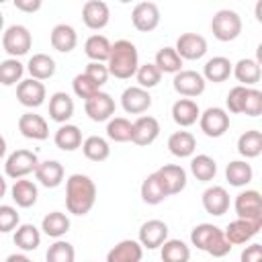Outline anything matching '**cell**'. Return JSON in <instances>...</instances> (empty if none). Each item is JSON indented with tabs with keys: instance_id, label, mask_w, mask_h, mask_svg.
Returning <instances> with one entry per match:
<instances>
[{
	"instance_id": "cell-1",
	"label": "cell",
	"mask_w": 262,
	"mask_h": 262,
	"mask_svg": "<svg viewBox=\"0 0 262 262\" xmlns=\"http://www.w3.org/2000/svg\"><path fill=\"white\" fill-rule=\"evenodd\" d=\"M96 203V184L86 174H72L66 180V209L72 215H86Z\"/></svg>"
},
{
	"instance_id": "cell-2",
	"label": "cell",
	"mask_w": 262,
	"mask_h": 262,
	"mask_svg": "<svg viewBox=\"0 0 262 262\" xmlns=\"http://www.w3.org/2000/svg\"><path fill=\"white\" fill-rule=\"evenodd\" d=\"M108 74L119 80H129L135 76L139 68V53L137 47L129 39H119L111 45V55L106 59Z\"/></svg>"
},
{
	"instance_id": "cell-3",
	"label": "cell",
	"mask_w": 262,
	"mask_h": 262,
	"mask_svg": "<svg viewBox=\"0 0 262 262\" xmlns=\"http://www.w3.org/2000/svg\"><path fill=\"white\" fill-rule=\"evenodd\" d=\"M211 33L217 41L229 43L242 33V16L231 8H221L211 18Z\"/></svg>"
},
{
	"instance_id": "cell-4",
	"label": "cell",
	"mask_w": 262,
	"mask_h": 262,
	"mask_svg": "<svg viewBox=\"0 0 262 262\" xmlns=\"http://www.w3.org/2000/svg\"><path fill=\"white\" fill-rule=\"evenodd\" d=\"M31 45H33V35L25 25H10L2 33V47L14 59H18L20 55L29 53Z\"/></svg>"
},
{
	"instance_id": "cell-5",
	"label": "cell",
	"mask_w": 262,
	"mask_h": 262,
	"mask_svg": "<svg viewBox=\"0 0 262 262\" xmlns=\"http://www.w3.org/2000/svg\"><path fill=\"white\" fill-rule=\"evenodd\" d=\"M37 166H39V158H37L35 151H31V149H16V151H12L6 158L4 172H6L8 178L20 180V178L29 176L31 172L35 174Z\"/></svg>"
},
{
	"instance_id": "cell-6",
	"label": "cell",
	"mask_w": 262,
	"mask_h": 262,
	"mask_svg": "<svg viewBox=\"0 0 262 262\" xmlns=\"http://www.w3.org/2000/svg\"><path fill=\"white\" fill-rule=\"evenodd\" d=\"M233 209H235L237 219H246V221L262 225V196L258 190L250 188V190L239 192L235 196Z\"/></svg>"
},
{
	"instance_id": "cell-7",
	"label": "cell",
	"mask_w": 262,
	"mask_h": 262,
	"mask_svg": "<svg viewBox=\"0 0 262 262\" xmlns=\"http://www.w3.org/2000/svg\"><path fill=\"white\" fill-rule=\"evenodd\" d=\"M199 125L207 137H221L229 129V115L221 106H209L207 111L201 113Z\"/></svg>"
},
{
	"instance_id": "cell-8",
	"label": "cell",
	"mask_w": 262,
	"mask_h": 262,
	"mask_svg": "<svg viewBox=\"0 0 262 262\" xmlns=\"http://www.w3.org/2000/svg\"><path fill=\"white\" fill-rule=\"evenodd\" d=\"M160 8L156 2H137L131 10V23L139 33H151L160 25Z\"/></svg>"
},
{
	"instance_id": "cell-9",
	"label": "cell",
	"mask_w": 262,
	"mask_h": 262,
	"mask_svg": "<svg viewBox=\"0 0 262 262\" xmlns=\"http://www.w3.org/2000/svg\"><path fill=\"white\" fill-rule=\"evenodd\" d=\"M172 86L174 90L184 96V98H194V96H201L205 92V78L194 72V70H180L178 74H174V80H172Z\"/></svg>"
},
{
	"instance_id": "cell-10",
	"label": "cell",
	"mask_w": 262,
	"mask_h": 262,
	"mask_svg": "<svg viewBox=\"0 0 262 262\" xmlns=\"http://www.w3.org/2000/svg\"><path fill=\"white\" fill-rule=\"evenodd\" d=\"M47 98V90H45V84L39 82V80H20L16 84V100L27 106V108H37L45 102Z\"/></svg>"
},
{
	"instance_id": "cell-11",
	"label": "cell",
	"mask_w": 262,
	"mask_h": 262,
	"mask_svg": "<svg viewBox=\"0 0 262 262\" xmlns=\"http://www.w3.org/2000/svg\"><path fill=\"white\" fill-rule=\"evenodd\" d=\"M84 113H86L88 119L94 121V123L108 121V119H113V115H115V100H113L111 94H106V92L100 90V92H96L92 98H88V100L84 102Z\"/></svg>"
},
{
	"instance_id": "cell-12",
	"label": "cell",
	"mask_w": 262,
	"mask_h": 262,
	"mask_svg": "<svg viewBox=\"0 0 262 262\" xmlns=\"http://www.w3.org/2000/svg\"><path fill=\"white\" fill-rule=\"evenodd\" d=\"M160 135V123L156 117L151 115H141L133 121V129H131V141L135 145H151Z\"/></svg>"
},
{
	"instance_id": "cell-13",
	"label": "cell",
	"mask_w": 262,
	"mask_h": 262,
	"mask_svg": "<svg viewBox=\"0 0 262 262\" xmlns=\"http://www.w3.org/2000/svg\"><path fill=\"white\" fill-rule=\"evenodd\" d=\"M176 53L180 55V59H201L207 53V39L199 33H182L176 39Z\"/></svg>"
},
{
	"instance_id": "cell-14",
	"label": "cell",
	"mask_w": 262,
	"mask_h": 262,
	"mask_svg": "<svg viewBox=\"0 0 262 262\" xmlns=\"http://www.w3.org/2000/svg\"><path fill=\"white\" fill-rule=\"evenodd\" d=\"M111 20V10L108 4L102 0H88L82 6V23L92 29V31H100L108 25Z\"/></svg>"
},
{
	"instance_id": "cell-15",
	"label": "cell",
	"mask_w": 262,
	"mask_h": 262,
	"mask_svg": "<svg viewBox=\"0 0 262 262\" xmlns=\"http://www.w3.org/2000/svg\"><path fill=\"white\" fill-rule=\"evenodd\" d=\"M168 239V225L162 219H149L139 227V237L137 242L141 244V248L147 250H156L160 248L164 242Z\"/></svg>"
},
{
	"instance_id": "cell-16",
	"label": "cell",
	"mask_w": 262,
	"mask_h": 262,
	"mask_svg": "<svg viewBox=\"0 0 262 262\" xmlns=\"http://www.w3.org/2000/svg\"><path fill=\"white\" fill-rule=\"evenodd\" d=\"M18 131L23 137L33 139V141H43L49 137V125L37 113H23L18 117Z\"/></svg>"
},
{
	"instance_id": "cell-17",
	"label": "cell",
	"mask_w": 262,
	"mask_h": 262,
	"mask_svg": "<svg viewBox=\"0 0 262 262\" xmlns=\"http://www.w3.org/2000/svg\"><path fill=\"white\" fill-rule=\"evenodd\" d=\"M121 106L129 115H141L151 106V94L139 86H129L121 94Z\"/></svg>"
},
{
	"instance_id": "cell-18",
	"label": "cell",
	"mask_w": 262,
	"mask_h": 262,
	"mask_svg": "<svg viewBox=\"0 0 262 262\" xmlns=\"http://www.w3.org/2000/svg\"><path fill=\"white\" fill-rule=\"evenodd\" d=\"M158 178L162 180L168 196L170 194H178L186 188V170L178 164H164L162 168L156 170Z\"/></svg>"
},
{
	"instance_id": "cell-19",
	"label": "cell",
	"mask_w": 262,
	"mask_h": 262,
	"mask_svg": "<svg viewBox=\"0 0 262 262\" xmlns=\"http://www.w3.org/2000/svg\"><path fill=\"white\" fill-rule=\"evenodd\" d=\"M203 209L209 215H213V217L225 215L227 209H229V192L223 186H219V184L209 186L203 192Z\"/></svg>"
},
{
	"instance_id": "cell-20",
	"label": "cell",
	"mask_w": 262,
	"mask_h": 262,
	"mask_svg": "<svg viewBox=\"0 0 262 262\" xmlns=\"http://www.w3.org/2000/svg\"><path fill=\"white\" fill-rule=\"evenodd\" d=\"M260 227L262 225H258V223H252L246 219H235L223 229V235L231 246H242V244H248L260 231Z\"/></svg>"
},
{
	"instance_id": "cell-21",
	"label": "cell",
	"mask_w": 262,
	"mask_h": 262,
	"mask_svg": "<svg viewBox=\"0 0 262 262\" xmlns=\"http://www.w3.org/2000/svg\"><path fill=\"white\" fill-rule=\"evenodd\" d=\"M141 258L143 248L137 239H121L106 254V262H141Z\"/></svg>"
},
{
	"instance_id": "cell-22",
	"label": "cell",
	"mask_w": 262,
	"mask_h": 262,
	"mask_svg": "<svg viewBox=\"0 0 262 262\" xmlns=\"http://www.w3.org/2000/svg\"><path fill=\"white\" fill-rule=\"evenodd\" d=\"M49 117L51 121L66 125L74 117V98L68 92H53L49 96Z\"/></svg>"
},
{
	"instance_id": "cell-23",
	"label": "cell",
	"mask_w": 262,
	"mask_h": 262,
	"mask_svg": "<svg viewBox=\"0 0 262 262\" xmlns=\"http://www.w3.org/2000/svg\"><path fill=\"white\" fill-rule=\"evenodd\" d=\"M49 41H51V47L59 53H70L74 51V47L78 45V33L72 25H66V23H59L51 29V35H49Z\"/></svg>"
},
{
	"instance_id": "cell-24",
	"label": "cell",
	"mask_w": 262,
	"mask_h": 262,
	"mask_svg": "<svg viewBox=\"0 0 262 262\" xmlns=\"http://www.w3.org/2000/svg\"><path fill=\"white\" fill-rule=\"evenodd\" d=\"M63 166L57 160H45L39 162L37 170H35V178L39 184H43L45 188H57L63 182Z\"/></svg>"
},
{
	"instance_id": "cell-25",
	"label": "cell",
	"mask_w": 262,
	"mask_h": 262,
	"mask_svg": "<svg viewBox=\"0 0 262 262\" xmlns=\"http://www.w3.org/2000/svg\"><path fill=\"white\" fill-rule=\"evenodd\" d=\"M231 74L235 76V80L239 82V86H246V88H252L254 84L260 82V76H262V70H260V61L258 59H252V57H244L239 59Z\"/></svg>"
},
{
	"instance_id": "cell-26",
	"label": "cell",
	"mask_w": 262,
	"mask_h": 262,
	"mask_svg": "<svg viewBox=\"0 0 262 262\" xmlns=\"http://www.w3.org/2000/svg\"><path fill=\"white\" fill-rule=\"evenodd\" d=\"M231 70H233V63L223 57V55H215L211 59H207L205 68H203V78L205 82H213V84H221L225 82L229 76H231Z\"/></svg>"
},
{
	"instance_id": "cell-27",
	"label": "cell",
	"mask_w": 262,
	"mask_h": 262,
	"mask_svg": "<svg viewBox=\"0 0 262 262\" xmlns=\"http://www.w3.org/2000/svg\"><path fill=\"white\" fill-rule=\"evenodd\" d=\"M201 117V108L192 98H178L172 104V119L176 125L180 127H190L199 121Z\"/></svg>"
},
{
	"instance_id": "cell-28",
	"label": "cell",
	"mask_w": 262,
	"mask_h": 262,
	"mask_svg": "<svg viewBox=\"0 0 262 262\" xmlns=\"http://www.w3.org/2000/svg\"><path fill=\"white\" fill-rule=\"evenodd\" d=\"M139 194H141V201L145 205H160L168 199V192H166V188H164V184H162V180L158 178L156 172H151L149 176L143 178Z\"/></svg>"
},
{
	"instance_id": "cell-29",
	"label": "cell",
	"mask_w": 262,
	"mask_h": 262,
	"mask_svg": "<svg viewBox=\"0 0 262 262\" xmlns=\"http://www.w3.org/2000/svg\"><path fill=\"white\" fill-rule=\"evenodd\" d=\"M10 196L12 201L16 203V207L20 209H29L37 203V196H39V190H37V184L33 180H14L12 188H10Z\"/></svg>"
},
{
	"instance_id": "cell-30",
	"label": "cell",
	"mask_w": 262,
	"mask_h": 262,
	"mask_svg": "<svg viewBox=\"0 0 262 262\" xmlns=\"http://www.w3.org/2000/svg\"><path fill=\"white\" fill-rule=\"evenodd\" d=\"M168 149L176 158H192L196 149V139L190 131H174L168 137Z\"/></svg>"
},
{
	"instance_id": "cell-31",
	"label": "cell",
	"mask_w": 262,
	"mask_h": 262,
	"mask_svg": "<svg viewBox=\"0 0 262 262\" xmlns=\"http://www.w3.org/2000/svg\"><path fill=\"white\" fill-rule=\"evenodd\" d=\"M70 225H72L70 223V217L66 213H61V211H51L41 221L43 233L49 235V237H53V239H61L70 231Z\"/></svg>"
},
{
	"instance_id": "cell-32",
	"label": "cell",
	"mask_w": 262,
	"mask_h": 262,
	"mask_svg": "<svg viewBox=\"0 0 262 262\" xmlns=\"http://www.w3.org/2000/svg\"><path fill=\"white\" fill-rule=\"evenodd\" d=\"M12 242L18 250L23 252H33L41 246V231L33 225V223H23L14 229V235H12Z\"/></svg>"
},
{
	"instance_id": "cell-33",
	"label": "cell",
	"mask_w": 262,
	"mask_h": 262,
	"mask_svg": "<svg viewBox=\"0 0 262 262\" xmlns=\"http://www.w3.org/2000/svg\"><path fill=\"white\" fill-rule=\"evenodd\" d=\"M55 68H57L55 59L51 55H47V53H35V55H31V59L27 63V70H29L31 78L39 80V82L49 80L55 74Z\"/></svg>"
},
{
	"instance_id": "cell-34",
	"label": "cell",
	"mask_w": 262,
	"mask_h": 262,
	"mask_svg": "<svg viewBox=\"0 0 262 262\" xmlns=\"http://www.w3.org/2000/svg\"><path fill=\"white\" fill-rule=\"evenodd\" d=\"M53 141L61 151H76L78 147H82V131L78 125L66 123L55 131Z\"/></svg>"
},
{
	"instance_id": "cell-35",
	"label": "cell",
	"mask_w": 262,
	"mask_h": 262,
	"mask_svg": "<svg viewBox=\"0 0 262 262\" xmlns=\"http://www.w3.org/2000/svg\"><path fill=\"white\" fill-rule=\"evenodd\" d=\"M252 178H254V170L246 160H233V162H229L225 166V180L231 186L242 188V186L250 184Z\"/></svg>"
},
{
	"instance_id": "cell-36",
	"label": "cell",
	"mask_w": 262,
	"mask_h": 262,
	"mask_svg": "<svg viewBox=\"0 0 262 262\" xmlns=\"http://www.w3.org/2000/svg\"><path fill=\"white\" fill-rule=\"evenodd\" d=\"M111 41L104 37V35H90L84 43V53L90 61H96V63H104L111 55Z\"/></svg>"
},
{
	"instance_id": "cell-37",
	"label": "cell",
	"mask_w": 262,
	"mask_h": 262,
	"mask_svg": "<svg viewBox=\"0 0 262 262\" xmlns=\"http://www.w3.org/2000/svg\"><path fill=\"white\" fill-rule=\"evenodd\" d=\"M221 233H223V229H219V227L213 225V223H199V225H194L192 231H190V244H192L196 250L207 252L209 246H211Z\"/></svg>"
},
{
	"instance_id": "cell-38",
	"label": "cell",
	"mask_w": 262,
	"mask_h": 262,
	"mask_svg": "<svg viewBox=\"0 0 262 262\" xmlns=\"http://www.w3.org/2000/svg\"><path fill=\"white\" fill-rule=\"evenodd\" d=\"M237 151L239 156H244L246 160L258 158L262 154V133L258 129H250L244 131L237 139Z\"/></svg>"
},
{
	"instance_id": "cell-39",
	"label": "cell",
	"mask_w": 262,
	"mask_h": 262,
	"mask_svg": "<svg viewBox=\"0 0 262 262\" xmlns=\"http://www.w3.org/2000/svg\"><path fill=\"white\" fill-rule=\"evenodd\" d=\"M190 172H192V176L196 180L211 182L217 176V162L211 156H207V154L192 156V160H190Z\"/></svg>"
},
{
	"instance_id": "cell-40",
	"label": "cell",
	"mask_w": 262,
	"mask_h": 262,
	"mask_svg": "<svg viewBox=\"0 0 262 262\" xmlns=\"http://www.w3.org/2000/svg\"><path fill=\"white\" fill-rule=\"evenodd\" d=\"M82 154L90 160V162H104L111 156V147L108 141L100 135H90L82 141Z\"/></svg>"
},
{
	"instance_id": "cell-41",
	"label": "cell",
	"mask_w": 262,
	"mask_h": 262,
	"mask_svg": "<svg viewBox=\"0 0 262 262\" xmlns=\"http://www.w3.org/2000/svg\"><path fill=\"white\" fill-rule=\"evenodd\" d=\"M154 66H156L162 74H178V72L182 70V59H180V55L176 53L174 47H162V49H158V53H156Z\"/></svg>"
},
{
	"instance_id": "cell-42",
	"label": "cell",
	"mask_w": 262,
	"mask_h": 262,
	"mask_svg": "<svg viewBox=\"0 0 262 262\" xmlns=\"http://www.w3.org/2000/svg\"><path fill=\"white\" fill-rule=\"evenodd\" d=\"M162 262H188L190 260V248L182 239H166L162 246Z\"/></svg>"
},
{
	"instance_id": "cell-43",
	"label": "cell",
	"mask_w": 262,
	"mask_h": 262,
	"mask_svg": "<svg viewBox=\"0 0 262 262\" xmlns=\"http://www.w3.org/2000/svg\"><path fill=\"white\" fill-rule=\"evenodd\" d=\"M131 129H133V123L129 119L113 117L106 123V137L117 143H127V141H131Z\"/></svg>"
},
{
	"instance_id": "cell-44",
	"label": "cell",
	"mask_w": 262,
	"mask_h": 262,
	"mask_svg": "<svg viewBox=\"0 0 262 262\" xmlns=\"http://www.w3.org/2000/svg\"><path fill=\"white\" fill-rule=\"evenodd\" d=\"M23 74H25V66L14 59V57H8L4 61H0V84L2 86H14L23 80Z\"/></svg>"
},
{
	"instance_id": "cell-45",
	"label": "cell",
	"mask_w": 262,
	"mask_h": 262,
	"mask_svg": "<svg viewBox=\"0 0 262 262\" xmlns=\"http://www.w3.org/2000/svg\"><path fill=\"white\" fill-rule=\"evenodd\" d=\"M45 262H76V250L66 239H55L45 254Z\"/></svg>"
},
{
	"instance_id": "cell-46",
	"label": "cell",
	"mask_w": 262,
	"mask_h": 262,
	"mask_svg": "<svg viewBox=\"0 0 262 262\" xmlns=\"http://www.w3.org/2000/svg\"><path fill=\"white\" fill-rule=\"evenodd\" d=\"M135 78H137V86H139V88L149 90V88H154V86L160 84V80H162V72H160L154 63H143V66L137 68Z\"/></svg>"
},
{
	"instance_id": "cell-47",
	"label": "cell",
	"mask_w": 262,
	"mask_h": 262,
	"mask_svg": "<svg viewBox=\"0 0 262 262\" xmlns=\"http://www.w3.org/2000/svg\"><path fill=\"white\" fill-rule=\"evenodd\" d=\"M72 88H74V94L78 96V98H82L84 102L88 100V98H92L96 92H100V88L82 72V74H78V76H74V80H72Z\"/></svg>"
},
{
	"instance_id": "cell-48",
	"label": "cell",
	"mask_w": 262,
	"mask_h": 262,
	"mask_svg": "<svg viewBox=\"0 0 262 262\" xmlns=\"http://www.w3.org/2000/svg\"><path fill=\"white\" fill-rule=\"evenodd\" d=\"M242 115H248V117L262 115V92L258 88H248L244 106H242Z\"/></svg>"
},
{
	"instance_id": "cell-49",
	"label": "cell",
	"mask_w": 262,
	"mask_h": 262,
	"mask_svg": "<svg viewBox=\"0 0 262 262\" xmlns=\"http://www.w3.org/2000/svg\"><path fill=\"white\" fill-rule=\"evenodd\" d=\"M20 225L18 211L12 205H0V233L14 231Z\"/></svg>"
},
{
	"instance_id": "cell-50",
	"label": "cell",
	"mask_w": 262,
	"mask_h": 262,
	"mask_svg": "<svg viewBox=\"0 0 262 262\" xmlns=\"http://www.w3.org/2000/svg\"><path fill=\"white\" fill-rule=\"evenodd\" d=\"M246 92L248 88L246 86H233L229 92H227V98H225V104H227V111L233 113V115H242V106H244V98H246Z\"/></svg>"
},
{
	"instance_id": "cell-51",
	"label": "cell",
	"mask_w": 262,
	"mask_h": 262,
	"mask_svg": "<svg viewBox=\"0 0 262 262\" xmlns=\"http://www.w3.org/2000/svg\"><path fill=\"white\" fill-rule=\"evenodd\" d=\"M84 74L98 86V88H102L104 84H106V80H108V68H106V63H96V61H90L88 66H86V70H84Z\"/></svg>"
},
{
	"instance_id": "cell-52",
	"label": "cell",
	"mask_w": 262,
	"mask_h": 262,
	"mask_svg": "<svg viewBox=\"0 0 262 262\" xmlns=\"http://www.w3.org/2000/svg\"><path fill=\"white\" fill-rule=\"evenodd\" d=\"M239 262H262V246L260 244H250L242 250Z\"/></svg>"
},
{
	"instance_id": "cell-53",
	"label": "cell",
	"mask_w": 262,
	"mask_h": 262,
	"mask_svg": "<svg viewBox=\"0 0 262 262\" xmlns=\"http://www.w3.org/2000/svg\"><path fill=\"white\" fill-rule=\"evenodd\" d=\"M43 6L41 0H14V8L20 10V12H37L39 8Z\"/></svg>"
},
{
	"instance_id": "cell-54",
	"label": "cell",
	"mask_w": 262,
	"mask_h": 262,
	"mask_svg": "<svg viewBox=\"0 0 262 262\" xmlns=\"http://www.w3.org/2000/svg\"><path fill=\"white\" fill-rule=\"evenodd\" d=\"M4 262H33V260L27 254H10V256H6Z\"/></svg>"
},
{
	"instance_id": "cell-55",
	"label": "cell",
	"mask_w": 262,
	"mask_h": 262,
	"mask_svg": "<svg viewBox=\"0 0 262 262\" xmlns=\"http://www.w3.org/2000/svg\"><path fill=\"white\" fill-rule=\"evenodd\" d=\"M6 190H8V186H6V178L0 174V199L6 194Z\"/></svg>"
},
{
	"instance_id": "cell-56",
	"label": "cell",
	"mask_w": 262,
	"mask_h": 262,
	"mask_svg": "<svg viewBox=\"0 0 262 262\" xmlns=\"http://www.w3.org/2000/svg\"><path fill=\"white\" fill-rule=\"evenodd\" d=\"M6 156V139L0 135V160Z\"/></svg>"
},
{
	"instance_id": "cell-57",
	"label": "cell",
	"mask_w": 262,
	"mask_h": 262,
	"mask_svg": "<svg viewBox=\"0 0 262 262\" xmlns=\"http://www.w3.org/2000/svg\"><path fill=\"white\" fill-rule=\"evenodd\" d=\"M256 18H258V20H262V0L256 4Z\"/></svg>"
},
{
	"instance_id": "cell-58",
	"label": "cell",
	"mask_w": 262,
	"mask_h": 262,
	"mask_svg": "<svg viewBox=\"0 0 262 262\" xmlns=\"http://www.w3.org/2000/svg\"><path fill=\"white\" fill-rule=\"evenodd\" d=\"M2 29H4V14L0 12V33H2Z\"/></svg>"
}]
</instances>
